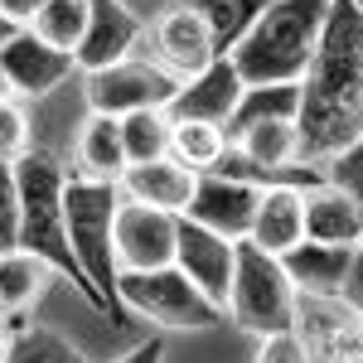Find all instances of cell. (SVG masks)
<instances>
[{"instance_id": "1", "label": "cell", "mask_w": 363, "mask_h": 363, "mask_svg": "<svg viewBox=\"0 0 363 363\" xmlns=\"http://www.w3.org/2000/svg\"><path fill=\"white\" fill-rule=\"evenodd\" d=\"M301 165H330L363 140V15L349 0L330 5L320 49L301 78Z\"/></svg>"}, {"instance_id": "2", "label": "cell", "mask_w": 363, "mask_h": 363, "mask_svg": "<svg viewBox=\"0 0 363 363\" xmlns=\"http://www.w3.org/2000/svg\"><path fill=\"white\" fill-rule=\"evenodd\" d=\"M335 0H272L252 29L228 49L238 78L247 87L267 83H301L310 68V58L320 49V34L330 20Z\"/></svg>"}, {"instance_id": "3", "label": "cell", "mask_w": 363, "mask_h": 363, "mask_svg": "<svg viewBox=\"0 0 363 363\" xmlns=\"http://www.w3.org/2000/svg\"><path fill=\"white\" fill-rule=\"evenodd\" d=\"M15 179H20V252H34L39 262H49L58 277H68L97 306V291L87 286L83 267H78V257L68 247V228H63V184H68V169L58 165L49 150H29L25 160L15 165Z\"/></svg>"}, {"instance_id": "4", "label": "cell", "mask_w": 363, "mask_h": 363, "mask_svg": "<svg viewBox=\"0 0 363 363\" xmlns=\"http://www.w3.org/2000/svg\"><path fill=\"white\" fill-rule=\"evenodd\" d=\"M116 208H121V189L112 179H87V174H68L63 184V228H68V247L83 267L87 286L97 291V306L116 310Z\"/></svg>"}, {"instance_id": "5", "label": "cell", "mask_w": 363, "mask_h": 363, "mask_svg": "<svg viewBox=\"0 0 363 363\" xmlns=\"http://www.w3.org/2000/svg\"><path fill=\"white\" fill-rule=\"evenodd\" d=\"M296 301L301 291L281 272V257L238 242V267H233V291H228V315L252 330V335H286L296 330Z\"/></svg>"}, {"instance_id": "6", "label": "cell", "mask_w": 363, "mask_h": 363, "mask_svg": "<svg viewBox=\"0 0 363 363\" xmlns=\"http://www.w3.org/2000/svg\"><path fill=\"white\" fill-rule=\"evenodd\" d=\"M116 301L136 310L145 320L165 325V330H208L223 320V310L213 306L194 281L179 267H160V272H121L116 277Z\"/></svg>"}, {"instance_id": "7", "label": "cell", "mask_w": 363, "mask_h": 363, "mask_svg": "<svg viewBox=\"0 0 363 363\" xmlns=\"http://www.w3.org/2000/svg\"><path fill=\"white\" fill-rule=\"evenodd\" d=\"M179 92V78L160 68L155 58H121L112 68L87 73V107L102 116H131V112H165Z\"/></svg>"}, {"instance_id": "8", "label": "cell", "mask_w": 363, "mask_h": 363, "mask_svg": "<svg viewBox=\"0 0 363 363\" xmlns=\"http://www.w3.org/2000/svg\"><path fill=\"white\" fill-rule=\"evenodd\" d=\"M296 335L306 339L315 363H363V315H354L339 296H301Z\"/></svg>"}, {"instance_id": "9", "label": "cell", "mask_w": 363, "mask_h": 363, "mask_svg": "<svg viewBox=\"0 0 363 363\" xmlns=\"http://www.w3.org/2000/svg\"><path fill=\"white\" fill-rule=\"evenodd\" d=\"M174 238H179V218L145 208V203H126L116 208V267L121 272H160L174 267Z\"/></svg>"}, {"instance_id": "10", "label": "cell", "mask_w": 363, "mask_h": 363, "mask_svg": "<svg viewBox=\"0 0 363 363\" xmlns=\"http://www.w3.org/2000/svg\"><path fill=\"white\" fill-rule=\"evenodd\" d=\"M174 267L194 281L199 291L228 315V291H233V267H238V242H228L208 228L179 218V238H174Z\"/></svg>"}, {"instance_id": "11", "label": "cell", "mask_w": 363, "mask_h": 363, "mask_svg": "<svg viewBox=\"0 0 363 363\" xmlns=\"http://www.w3.org/2000/svg\"><path fill=\"white\" fill-rule=\"evenodd\" d=\"M73 68H78L73 54L44 44V39L25 25L0 44V73H5V83L15 87L20 97H44V92H54L58 83L73 78Z\"/></svg>"}, {"instance_id": "12", "label": "cell", "mask_w": 363, "mask_h": 363, "mask_svg": "<svg viewBox=\"0 0 363 363\" xmlns=\"http://www.w3.org/2000/svg\"><path fill=\"white\" fill-rule=\"evenodd\" d=\"M257 199H262L257 184H238V179H223V174H199L194 199H189V208L179 218L208 228V233H218L228 242H247Z\"/></svg>"}, {"instance_id": "13", "label": "cell", "mask_w": 363, "mask_h": 363, "mask_svg": "<svg viewBox=\"0 0 363 363\" xmlns=\"http://www.w3.org/2000/svg\"><path fill=\"white\" fill-rule=\"evenodd\" d=\"M140 34H145V25H140V15H131V5H121V0H87V29L78 39V49H73V63L87 68V73L112 68V63L136 54Z\"/></svg>"}, {"instance_id": "14", "label": "cell", "mask_w": 363, "mask_h": 363, "mask_svg": "<svg viewBox=\"0 0 363 363\" xmlns=\"http://www.w3.org/2000/svg\"><path fill=\"white\" fill-rule=\"evenodd\" d=\"M242 92H247V83L238 78L233 58L223 54V58H213L203 73H194V78L179 83L174 102L165 107V116L169 121H208V126H228V116L238 112Z\"/></svg>"}, {"instance_id": "15", "label": "cell", "mask_w": 363, "mask_h": 363, "mask_svg": "<svg viewBox=\"0 0 363 363\" xmlns=\"http://www.w3.org/2000/svg\"><path fill=\"white\" fill-rule=\"evenodd\" d=\"M301 213H306V242H325V247H359L363 242V208L335 179L306 184Z\"/></svg>"}, {"instance_id": "16", "label": "cell", "mask_w": 363, "mask_h": 363, "mask_svg": "<svg viewBox=\"0 0 363 363\" xmlns=\"http://www.w3.org/2000/svg\"><path fill=\"white\" fill-rule=\"evenodd\" d=\"M155 54H160V68H169L179 83L203 73L213 58H223L218 44H213V34H208V25L199 20L194 10H184V5H169L165 15H160V25H155Z\"/></svg>"}, {"instance_id": "17", "label": "cell", "mask_w": 363, "mask_h": 363, "mask_svg": "<svg viewBox=\"0 0 363 363\" xmlns=\"http://www.w3.org/2000/svg\"><path fill=\"white\" fill-rule=\"evenodd\" d=\"M194 184H199V174L184 169L174 155L145 160V165H126L121 179H116V189H121L126 203H145V208H160V213H174V218L189 208Z\"/></svg>"}, {"instance_id": "18", "label": "cell", "mask_w": 363, "mask_h": 363, "mask_svg": "<svg viewBox=\"0 0 363 363\" xmlns=\"http://www.w3.org/2000/svg\"><path fill=\"white\" fill-rule=\"evenodd\" d=\"M247 242L262 252H291L296 242H306V213H301V184H267L252 213Z\"/></svg>"}, {"instance_id": "19", "label": "cell", "mask_w": 363, "mask_h": 363, "mask_svg": "<svg viewBox=\"0 0 363 363\" xmlns=\"http://www.w3.org/2000/svg\"><path fill=\"white\" fill-rule=\"evenodd\" d=\"M354 247H325V242H296L291 252H281V272L291 277V286L301 296H339L344 272H349Z\"/></svg>"}, {"instance_id": "20", "label": "cell", "mask_w": 363, "mask_h": 363, "mask_svg": "<svg viewBox=\"0 0 363 363\" xmlns=\"http://www.w3.org/2000/svg\"><path fill=\"white\" fill-rule=\"evenodd\" d=\"M58 272L49 262H39L34 252H0V320L5 325H20L25 320V310L49 291V281Z\"/></svg>"}, {"instance_id": "21", "label": "cell", "mask_w": 363, "mask_h": 363, "mask_svg": "<svg viewBox=\"0 0 363 363\" xmlns=\"http://www.w3.org/2000/svg\"><path fill=\"white\" fill-rule=\"evenodd\" d=\"M233 145L247 155L252 165L262 169L272 184H286L281 169L301 165V136H296V121H257L242 136H233Z\"/></svg>"}, {"instance_id": "22", "label": "cell", "mask_w": 363, "mask_h": 363, "mask_svg": "<svg viewBox=\"0 0 363 363\" xmlns=\"http://www.w3.org/2000/svg\"><path fill=\"white\" fill-rule=\"evenodd\" d=\"M78 174L87 179H121V169H126V150H121V121L116 116H102L92 112L83 121V131H78Z\"/></svg>"}, {"instance_id": "23", "label": "cell", "mask_w": 363, "mask_h": 363, "mask_svg": "<svg viewBox=\"0 0 363 363\" xmlns=\"http://www.w3.org/2000/svg\"><path fill=\"white\" fill-rule=\"evenodd\" d=\"M301 112V83H267V87H247L242 92V102H238V112L228 116V140L242 136L247 126L257 121H296Z\"/></svg>"}, {"instance_id": "24", "label": "cell", "mask_w": 363, "mask_h": 363, "mask_svg": "<svg viewBox=\"0 0 363 363\" xmlns=\"http://www.w3.org/2000/svg\"><path fill=\"white\" fill-rule=\"evenodd\" d=\"M184 10H194L199 20L208 25L213 34V44H218V54H228L242 34L252 29V20L272 5V0H179Z\"/></svg>"}, {"instance_id": "25", "label": "cell", "mask_w": 363, "mask_h": 363, "mask_svg": "<svg viewBox=\"0 0 363 363\" xmlns=\"http://www.w3.org/2000/svg\"><path fill=\"white\" fill-rule=\"evenodd\" d=\"M223 150H228L223 126H208V121H174L169 126V155L184 169H194V174H208Z\"/></svg>"}, {"instance_id": "26", "label": "cell", "mask_w": 363, "mask_h": 363, "mask_svg": "<svg viewBox=\"0 0 363 363\" xmlns=\"http://www.w3.org/2000/svg\"><path fill=\"white\" fill-rule=\"evenodd\" d=\"M121 121V150H126V165H145V160H160L169 155V121L165 112H131L116 116Z\"/></svg>"}, {"instance_id": "27", "label": "cell", "mask_w": 363, "mask_h": 363, "mask_svg": "<svg viewBox=\"0 0 363 363\" xmlns=\"http://www.w3.org/2000/svg\"><path fill=\"white\" fill-rule=\"evenodd\" d=\"M25 29H34L44 44H54L63 54H73L78 39H83V29H87V0H44L39 15Z\"/></svg>"}, {"instance_id": "28", "label": "cell", "mask_w": 363, "mask_h": 363, "mask_svg": "<svg viewBox=\"0 0 363 363\" xmlns=\"http://www.w3.org/2000/svg\"><path fill=\"white\" fill-rule=\"evenodd\" d=\"M5 363H87L78 344H68L63 335L44 330V325H20L10 339V359Z\"/></svg>"}, {"instance_id": "29", "label": "cell", "mask_w": 363, "mask_h": 363, "mask_svg": "<svg viewBox=\"0 0 363 363\" xmlns=\"http://www.w3.org/2000/svg\"><path fill=\"white\" fill-rule=\"evenodd\" d=\"M29 150H34L29 116H25V107L10 97V102H0V165H20Z\"/></svg>"}, {"instance_id": "30", "label": "cell", "mask_w": 363, "mask_h": 363, "mask_svg": "<svg viewBox=\"0 0 363 363\" xmlns=\"http://www.w3.org/2000/svg\"><path fill=\"white\" fill-rule=\"evenodd\" d=\"M20 247V179L15 165H0V252Z\"/></svg>"}, {"instance_id": "31", "label": "cell", "mask_w": 363, "mask_h": 363, "mask_svg": "<svg viewBox=\"0 0 363 363\" xmlns=\"http://www.w3.org/2000/svg\"><path fill=\"white\" fill-rule=\"evenodd\" d=\"M325 179H335L339 189H344V194H349V199L363 208V140H359V145H349L344 155H335V160H330V174H325Z\"/></svg>"}, {"instance_id": "32", "label": "cell", "mask_w": 363, "mask_h": 363, "mask_svg": "<svg viewBox=\"0 0 363 363\" xmlns=\"http://www.w3.org/2000/svg\"><path fill=\"white\" fill-rule=\"evenodd\" d=\"M257 363H315V354L306 349V339L296 335V330H286V335H267L262 339Z\"/></svg>"}, {"instance_id": "33", "label": "cell", "mask_w": 363, "mask_h": 363, "mask_svg": "<svg viewBox=\"0 0 363 363\" xmlns=\"http://www.w3.org/2000/svg\"><path fill=\"white\" fill-rule=\"evenodd\" d=\"M339 301L354 310V315H363V242L354 247V257H349V272H344V286H339Z\"/></svg>"}, {"instance_id": "34", "label": "cell", "mask_w": 363, "mask_h": 363, "mask_svg": "<svg viewBox=\"0 0 363 363\" xmlns=\"http://www.w3.org/2000/svg\"><path fill=\"white\" fill-rule=\"evenodd\" d=\"M39 5H44V0H0V15L15 20V25H29V20L39 15Z\"/></svg>"}, {"instance_id": "35", "label": "cell", "mask_w": 363, "mask_h": 363, "mask_svg": "<svg viewBox=\"0 0 363 363\" xmlns=\"http://www.w3.org/2000/svg\"><path fill=\"white\" fill-rule=\"evenodd\" d=\"M165 359V339H145V344H136L126 359H116V363H160Z\"/></svg>"}, {"instance_id": "36", "label": "cell", "mask_w": 363, "mask_h": 363, "mask_svg": "<svg viewBox=\"0 0 363 363\" xmlns=\"http://www.w3.org/2000/svg\"><path fill=\"white\" fill-rule=\"evenodd\" d=\"M10 339H15V330H10V325H5V320H0V363L10 359Z\"/></svg>"}, {"instance_id": "37", "label": "cell", "mask_w": 363, "mask_h": 363, "mask_svg": "<svg viewBox=\"0 0 363 363\" xmlns=\"http://www.w3.org/2000/svg\"><path fill=\"white\" fill-rule=\"evenodd\" d=\"M15 29H20V25H15V20H5V15H0V44H5V39H10Z\"/></svg>"}, {"instance_id": "38", "label": "cell", "mask_w": 363, "mask_h": 363, "mask_svg": "<svg viewBox=\"0 0 363 363\" xmlns=\"http://www.w3.org/2000/svg\"><path fill=\"white\" fill-rule=\"evenodd\" d=\"M10 97H15V87L5 83V73H0V102H10Z\"/></svg>"}, {"instance_id": "39", "label": "cell", "mask_w": 363, "mask_h": 363, "mask_svg": "<svg viewBox=\"0 0 363 363\" xmlns=\"http://www.w3.org/2000/svg\"><path fill=\"white\" fill-rule=\"evenodd\" d=\"M349 5H354V10H359V15H363V0H349Z\"/></svg>"}]
</instances>
